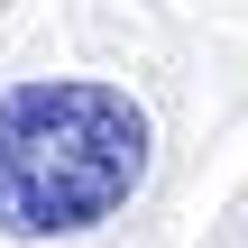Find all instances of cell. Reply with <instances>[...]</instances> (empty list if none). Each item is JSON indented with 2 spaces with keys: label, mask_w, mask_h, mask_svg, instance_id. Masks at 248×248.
Wrapping results in <instances>:
<instances>
[{
  "label": "cell",
  "mask_w": 248,
  "mask_h": 248,
  "mask_svg": "<svg viewBox=\"0 0 248 248\" xmlns=\"http://www.w3.org/2000/svg\"><path fill=\"white\" fill-rule=\"evenodd\" d=\"M147 110L92 74L0 92V239H83L147 184Z\"/></svg>",
  "instance_id": "6da1fadb"
}]
</instances>
